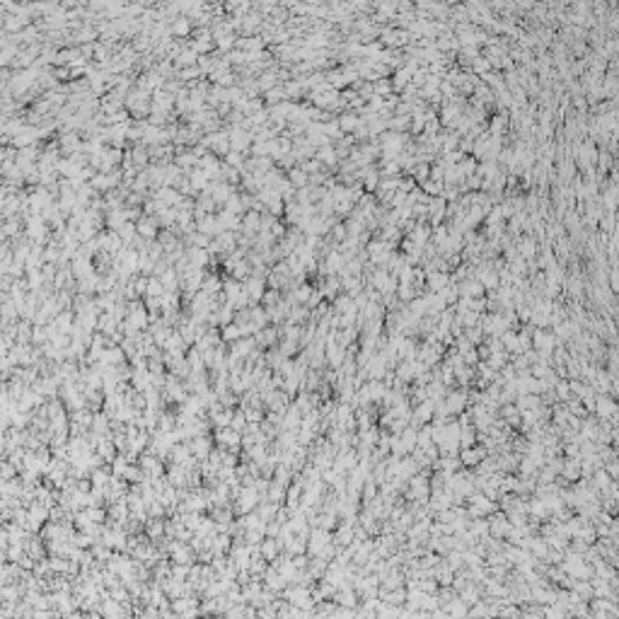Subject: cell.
<instances>
[{"label": "cell", "instance_id": "obj_1", "mask_svg": "<svg viewBox=\"0 0 619 619\" xmlns=\"http://www.w3.org/2000/svg\"><path fill=\"white\" fill-rule=\"evenodd\" d=\"M556 343L559 341H556L554 332H547V329H542V327H535V329H532V348H535V351H540V353H552Z\"/></svg>", "mask_w": 619, "mask_h": 619}, {"label": "cell", "instance_id": "obj_2", "mask_svg": "<svg viewBox=\"0 0 619 619\" xmlns=\"http://www.w3.org/2000/svg\"><path fill=\"white\" fill-rule=\"evenodd\" d=\"M487 520H489V535L496 537V540H506V535H508V530H510V522H508V518H506V513H501V508H498L496 513H491Z\"/></svg>", "mask_w": 619, "mask_h": 619}, {"label": "cell", "instance_id": "obj_3", "mask_svg": "<svg viewBox=\"0 0 619 619\" xmlns=\"http://www.w3.org/2000/svg\"><path fill=\"white\" fill-rule=\"evenodd\" d=\"M487 455L489 453H487V448H484V445H472V448H460L457 457H460V464H464L467 469H472V467L481 462Z\"/></svg>", "mask_w": 619, "mask_h": 619}, {"label": "cell", "instance_id": "obj_4", "mask_svg": "<svg viewBox=\"0 0 619 619\" xmlns=\"http://www.w3.org/2000/svg\"><path fill=\"white\" fill-rule=\"evenodd\" d=\"M498 411H501L503 421L508 423L510 428H518V426H520V411H518V407H515V402H506V404H501V407H498Z\"/></svg>", "mask_w": 619, "mask_h": 619}, {"label": "cell", "instance_id": "obj_5", "mask_svg": "<svg viewBox=\"0 0 619 619\" xmlns=\"http://www.w3.org/2000/svg\"><path fill=\"white\" fill-rule=\"evenodd\" d=\"M443 609H445V614H457V617H460V614H469V605H467L460 595L455 597L453 602H450L448 607H443Z\"/></svg>", "mask_w": 619, "mask_h": 619}, {"label": "cell", "instance_id": "obj_6", "mask_svg": "<svg viewBox=\"0 0 619 619\" xmlns=\"http://www.w3.org/2000/svg\"><path fill=\"white\" fill-rule=\"evenodd\" d=\"M464 339L469 343H481L484 341V332H481V327L479 324H474V327H464Z\"/></svg>", "mask_w": 619, "mask_h": 619}, {"label": "cell", "instance_id": "obj_7", "mask_svg": "<svg viewBox=\"0 0 619 619\" xmlns=\"http://www.w3.org/2000/svg\"><path fill=\"white\" fill-rule=\"evenodd\" d=\"M307 320H310V307L307 310L298 307V310L290 312V322H293V324H300V322H307Z\"/></svg>", "mask_w": 619, "mask_h": 619}, {"label": "cell", "instance_id": "obj_8", "mask_svg": "<svg viewBox=\"0 0 619 619\" xmlns=\"http://www.w3.org/2000/svg\"><path fill=\"white\" fill-rule=\"evenodd\" d=\"M310 295H312V288H300L298 300H302V302H307V300H310Z\"/></svg>", "mask_w": 619, "mask_h": 619}, {"label": "cell", "instance_id": "obj_9", "mask_svg": "<svg viewBox=\"0 0 619 619\" xmlns=\"http://www.w3.org/2000/svg\"><path fill=\"white\" fill-rule=\"evenodd\" d=\"M307 566V556H298L295 559V568H305Z\"/></svg>", "mask_w": 619, "mask_h": 619}, {"label": "cell", "instance_id": "obj_10", "mask_svg": "<svg viewBox=\"0 0 619 619\" xmlns=\"http://www.w3.org/2000/svg\"><path fill=\"white\" fill-rule=\"evenodd\" d=\"M443 283H445V278H433V281H431V286L435 288V290H438V288H440Z\"/></svg>", "mask_w": 619, "mask_h": 619}]
</instances>
